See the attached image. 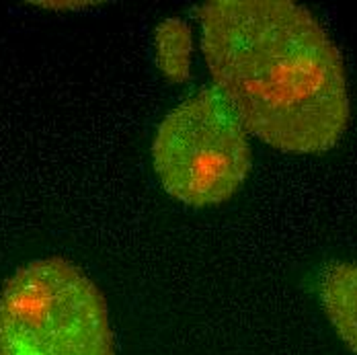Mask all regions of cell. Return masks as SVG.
I'll list each match as a JSON object with an SVG mask.
<instances>
[{
    "label": "cell",
    "mask_w": 357,
    "mask_h": 355,
    "mask_svg": "<svg viewBox=\"0 0 357 355\" xmlns=\"http://www.w3.org/2000/svg\"><path fill=\"white\" fill-rule=\"evenodd\" d=\"M214 89L247 134L291 154L341 142L349 117L343 58L317 17L289 0H212L199 8Z\"/></svg>",
    "instance_id": "cell-1"
},
{
    "label": "cell",
    "mask_w": 357,
    "mask_h": 355,
    "mask_svg": "<svg viewBox=\"0 0 357 355\" xmlns=\"http://www.w3.org/2000/svg\"><path fill=\"white\" fill-rule=\"evenodd\" d=\"M0 355H115L101 289L60 257L21 267L0 292Z\"/></svg>",
    "instance_id": "cell-2"
},
{
    "label": "cell",
    "mask_w": 357,
    "mask_h": 355,
    "mask_svg": "<svg viewBox=\"0 0 357 355\" xmlns=\"http://www.w3.org/2000/svg\"><path fill=\"white\" fill-rule=\"evenodd\" d=\"M247 130L214 86L199 89L158 126L152 167L165 191L191 208L228 202L249 177Z\"/></svg>",
    "instance_id": "cell-3"
},
{
    "label": "cell",
    "mask_w": 357,
    "mask_h": 355,
    "mask_svg": "<svg viewBox=\"0 0 357 355\" xmlns=\"http://www.w3.org/2000/svg\"><path fill=\"white\" fill-rule=\"evenodd\" d=\"M321 302L343 343L357 355V263H337L326 269Z\"/></svg>",
    "instance_id": "cell-4"
},
{
    "label": "cell",
    "mask_w": 357,
    "mask_h": 355,
    "mask_svg": "<svg viewBox=\"0 0 357 355\" xmlns=\"http://www.w3.org/2000/svg\"><path fill=\"white\" fill-rule=\"evenodd\" d=\"M191 31L183 21H165L156 31V64L175 82L189 76Z\"/></svg>",
    "instance_id": "cell-5"
}]
</instances>
